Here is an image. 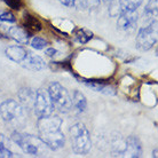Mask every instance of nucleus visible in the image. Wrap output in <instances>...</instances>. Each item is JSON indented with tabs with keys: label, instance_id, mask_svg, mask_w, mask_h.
I'll return each instance as SVG.
<instances>
[{
	"label": "nucleus",
	"instance_id": "nucleus-1",
	"mask_svg": "<svg viewBox=\"0 0 158 158\" xmlns=\"http://www.w3.org/2000/svg\"><path fill=\"white\" fill-rule=\"evenodd\" d=\"M62 124V118H60L59 116H53V114L38 118L37 120L39 138L51 150H59L65 144V136L61 130Z\"/></svg>",
	"mask_w": 158,
	"mask_h": 158
},
{
	"label": "nucleus",
	"instance_id": "nucleus-2",
	"mask_svg": "<svg viewBox=\"0 0 158 158\" xmlns=\"http://www.w3.org/2000/svg\"><path fill=\"white\" fill-rule=\"evenodd\" d=\"M10 139L13 142L23 150L24 154L31 155V156H45L48 150V147L40 138L22 133L20 131H14Z\"/></svg>",
	"mask_w": 158,
	"mask_h": 158
},
{
	"label": "nucleus",
	"instance_id": "nucleus-3",
	"mask_svg": "<svg viewBox=\"0 0 158 158\" xmlns=\"http://www.w3.org/2000/svg\"><path fill=\"white\" fill-rule=\"evenodd\" d=\"M70 133V141H71V148L76 154L85 155L91 150L92 140L89 131L87 130L85 124L77 123L72 125L69 130Z\"/></svg>",
	"mask_w": 158,
	"mask_h": 158
},
{
	"label": "nucleus",
	"instance_id": "nucleus-4",
	"mask_svg": "<svg viewBox=\"0 0 158 158\" xmlns=\"http://www.w3.org/2000/svg\"><path fill=\"white\" fill-rule=\"evenodd\" d=\"M25 109L15 100H6L0 104V117L6 124L17 127L25 122Z\"/></svg>",
	"mask_w": 158,
	"mask_h": 158
},
{
	"label": "nucleus",
	"instance_id": "nucleus-5",
	"mask_svg": "<svg viewBox=\"0 0 158 158\" xmlns=\"http://www.w3.org/2000/svg\"><path fill=\"white\" fill-rule=\"evenodd\" d=\"M47 91L52 100V103L54 106V109L59 110L62 114H67L71 110V96H70L65 87H63L57 81H53L49 84Z\"/></svg>",
	"mask_w": 158,
	"mask_h": 158
},
{
	"label": "nucleus",
	"instance_id": "nucleus-6",
	"mask_svg": "<svg viewBox=\"0 0 158 158\" xmlns=\"http://www.w3.org/2000/svg\"><path fill=\"white\" fill-rule=\"evenodd\" d=\"M157 43V20L152 21L147 27L140 29L136 36V48L139 51H149Z\"/></svg>",
	"mask_w": 158,
	"mask_h": 158
},
{
	"label": "nucleus",
	"instance_id": "nucleus-7",
	"mask_svg": "<svg viewBox=\"0 0 158 158\" xmlns=\"http://www.w3.org/2000/svg\"><path fill=\"white\" fill-rule=\"evenodd\" d=\"M54 106L52 103V100L49 98L47 89L39 88L36 91V101L33 106V112L38 118L46 117L53 114Z\"/></svg>",
	"mask_w": 158,
	"mask_h": 158
},
{
	"label": "nucleus",
	"instance_id": "nucleus-8",
	"mask_svg": "<svg viewBox=\"0 0 158 158\" xmlns=\"http://www.w3.org/2000/svg\"><path fill=\"white\" fill-rule=\"evenodd\" d=\"M138 23L136 10H123L119 14L117 28L123 32H132Z\"/></svg>",
	"mask_w": 158,
	"mask_h": 158
},
{
	"label": "nucleus",
	"instance_id": "nucleus-9",
	"mask_svg": "<svg viewBox=\"0 0 158 158\" xmlns=\"http://www.w3.org/2000/svg\"><path fill=\"white\" fill-rule=\"evenodd\" d=\"M142 155V143L140 141V139L131 135L127 136L125 140V147L122 152V156L131 158H139Z\"/></svg>",
	"mask_w": 158,
	"mask_h": 158
},
{
	"label": "nucleus",
	"instance_id": "nucleus-10",
	"mask_svg": "<svg viewBox=\"0 0 158 158\" xmlns=\"http://www.w3.org/2000/svg\"><path fill=\"white\" fill-rule=\"evenodd\" d=\"M19 99H20L21 106L25 110H33V106L36 101V91L30 87H22L19 91Z\"/></svg>",
	"mask_w": 158,
	"mask_h": 158
},
{
	"label": "nucleus",
	"instance_id": "nucleus-11",
	"mask_svg": "<svg viewBox=\"0 0 158 158\" xmlns=\"http://www.w3.org/2000/svg\"><path fill=\"white\" fill-rule=\"evenodd\" d=\"M80 83L86 85L88 88H91L95 92H101L104 94L114 95L115 94V88L111 87L110 85L106 84L102 80H95V79H85V78H78Z\"/></svg>",
	"mask_w": 158,
	"mask_h": 158
},
{
	"label": "nucleus",
	"instance_id": "nucleus-12",
	"mask_svg": "<svg viewBox=\"0 0 158 158\" xmlns=\"http://www.w3.org/2000/svg\"><path fill=\"white\" fill-rule=\"evenodd\" d=\"M21 64L23 65V68L31 70V71H41L46 68V62L44 61V59L32 53H28L25 59L21 62Z\"/></svg>",
	"mask_w": 158,
	"mask_h": 158
},
{
	"label": "nucleus",
	"instance_id": "nucleus-13",
	"mask_svg": "<svg viewBox=\"0 0 158 158\" xmlns=\"http://www.w3.org/2000/svg\"><path fill=\"white\" fill-rule=\"evenodd\" d=\"M8 37L21 45H25L30 41L31 33L22 27H10L8 29Z\"/></svg>",
	"mask_w": 158,
	"mask_h": 158
},
{
	"label": "nucleus",
	"instance_id": "nucleus-14",
	"mask_svg": "<svg viewBox=\"0 0 158 158\" xmlns=\"http://www.w3.org/2000/svg\"><path fill=\"white\" fill-rule=\"evenodd\" d=\"M23 27L24 29L30 33L39 32L43 30V23L37 19L35 15L30 13H25L23 16Z\"/></svg>",
	"mask_w": 158,
	"mask_h": 158
},
{
	"label": "nucleus",
	"instance_id": "nucleus-15",
	"mask_svg": "<svg viewBox=\"0 0 158 158\" xmlns=\"http://www.w3.org/2000/svg\"><path fill=\"white\" fill-rule=\"evenodd\" d=\"M29 52H27L25 48H23L22 46H9L8 48H6V55L10 61L15 62V63H21Z\"/></svg>",
	"mask_w": 158,
	"mask_h": 158
},
{
	"label": "nucleus",
	"instance_id": "nucleus-16",
	"mask_svg": "<svg viewBox=\"0 0 158 158\" xmlns=\"http://www.w3.org/2000/svg\"><path fill=\"white\" fill-rule=\"evenodd\" d=\"M71 101H72V108L71 109H73L75 111H77L78 114H81V112H84V111L86 110L87 100H86V98H85V95H84L80 91H78V89L73 91Z\"/></svg>",
	"mask_w": 158,
	"mask_h": 158
},
{
	"label": "nucleus",
	"instance_id": "nucleus-17",
	"mask_svg": "<svg viewBox=\"0 0 158 158\" xmlns=\"http://www.w3.org/2000/svg\"><path fill=\"white\" fill-rule=\"evenodd\" d=\"M157 7H158V0H149L147 4L143 13V21L149 24L152 21L157 20Z\"/></svg>",
	"mask_w": 158,
	"mask_h": 158
},
{
	"label": "nucleus",
	"instance_id": "nucleus-18",
	"mask_svg": "<svg viewBox=\"0 0 158 158\" xmlns=\"http://www.w3.org/2000/svg\"><path fill=\"white\" fill-rule=\"evenodd\" d=\"M73 37L80 44H87L93 38V32L84 28H77L73 31Z\"/></svg>",
	"mask_w": 158,
	"mask_h": 158
},
{
	"label": "nucleus",
	"instance_id": "nucleus-19",
	"mask_svg": "<svg viewBox=\"0 0 158 158\" xmlns=\"http://www.w3.org/2000/svg\"><path fill=\"white\" fill-rule=\"evenodd\" d=\"M144 0H119V6L123 10H136Z\"/></svg>",
	"mask_w": 158,
	"mask_h": 158
},
{
	"label": "nucleus",
	"instance_id": "nucleus-20",
	"mask_svg": "<svg viewBox=\"0 0 158 158\" xmlns=\"http://www.w3.org/2000/svg\"><path fill=\"white\" fill-rule=\"evenodd\" d=\"M13 156V151L7 146V139L0 132V158H12Z\"/></svg>",
	"mask_w": 158,
	"mask_h": 158
},
{
	"label": "nucleus",
	"instance_id": "nucleus-21",
	"mask_svg": "<svg viewBox=\"0 0 158 158\" xmlns=\"http://www.w3.org/2000/svg\"><path fill=\"white\" fill-rule=\"evenodd\" d=\"M30 45H31L32 48H35L37 51H43L47 47L48 43L44 38H40V37H33L30 41Z\"/></svg>",
	"mask_w": 158,
	"mask_h": 158
},
{
	"label": "nucleus",
	"instance_id": "nucleus-22",
	"mask_svg": "<svg viewBox=\"0 0 158 158\" xmlns=\"http://www.w3.org/2000/svg\"><path fill=\"white\" fill-rule=\"evenodd\" d=\"M79 1L80 6L87 10H94L100 6L101 0H77Z\"/></svg>",
	"mask_w": 158,
	"mask_h": 158
},
{
	"label": "nucleus",
	"instance_id": "nucleus-23",
	"mask_svg": "<svg viewBox=\"0 0 158 158\" xmlns=\"http://www.w3.org/2000/svg\"><path fill=\"white\" fill-rule=\"evenodd\" d=\"M5 4L14 10H21L24 7V2L22 0H5Z\"/></svg>",
	"mask_w": 158,
	"mask_h": 158
},
{
	"label": "nucleus",
	"instance_id": "nucleus-24",
	"mask_svg": "<svg viewBox=\"0 0 158 158\" xmlns=\"http://www.w3.org/2000/svg\"><path fill=\"white\" fill-rule=\"evenodd\" d=\"M0 22H6V23H15L16 17L10 12H2L0 13Z\"/></svg>",
	"mask_w": 158,
	"mask_h": 158
},
{
	"label": "nucleus",
	"instance_id": "nucleus-25",
	"mask_svg": "<svg viewBox=\"0 0 158 158\" xmlns=\"http://www.w3.org/2000/svg\"><path fill=\"white\" fill-rule=\"evenodd\" d=\"M45 53H46V55L49 56V57H55V56L59 55V52L56 51L55 48H47V49L45 51Z\"/></svg>",
	"mask_w": 158,
	"mask_h": 158
},
{
	"label": "nucleus",
	"instance_id": "nucleus-26",
	"mask_svg": "<svg viewBox=\"0 0 158 158\" xmlns=\"http://www.w3.org/2000/svg\"><path fill=\"white\" fill-rule=\"evenodd\" d=\"M60 2L67 7H75L77 0H59Z\"/></svg>",
	"mask_w": 158,
	"mask_h": 158
},
{
	"label": "nucleus",
	"instance_id": "nucleus-27",
	"mask_svg": "<svg viewBox=\"0 0 158 158\" xmlns=\"http://www.w3.org/2000/svg\"><path fill=\"white\" fill-rule=\"evenodd\" d=\"M152 157H157V149H155L154 152H152Z\"/></svg>",
	"mask_w": 158,
	"mask_h": 158
}]
</instances>
